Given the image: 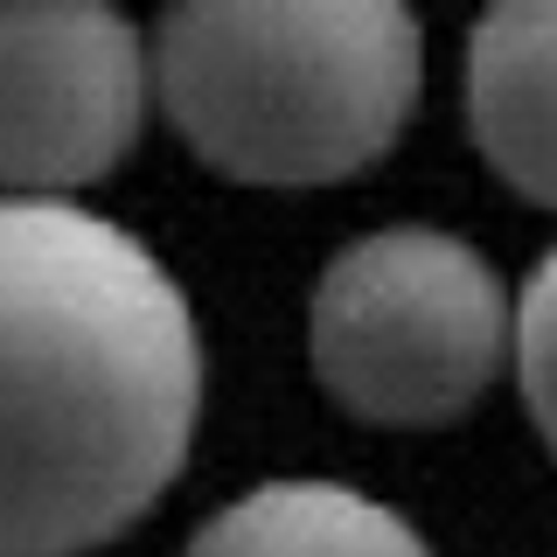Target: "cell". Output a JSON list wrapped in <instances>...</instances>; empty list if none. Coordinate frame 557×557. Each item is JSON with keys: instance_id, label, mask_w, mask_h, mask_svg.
<instances>
[{"instance_id": "1", "label": "cell", "mask_w": 557, "mask_h": 557, "mask_svg": "<svg viewBox=\"0 0 557 557\" xmlns=\"http://www.w3.org/2000/svg\"><path fill=\"white\" fill-rule=\"evenodd\" d=\"M196 411L202 335L161 258L77 202L0 196V557L133 530Z\"/></svg>"}, {"instance_id": "2", "label": "cell", "mask_w": 557, "mask_h": 557, "mask_svg": "<svg viewBox=\"0 0 557 557\" xmlns=\"http://www.w3.org/2000/svg\"><path fill=\"white\" fill-rule=\"evenodd\" d=\"M153 77L174 133L216 174L342 182L405 133L418 22L391 0H202L161 22Z\"/></svg>"}, {"instance_id": "3", "label": "cell", "mask_w": 557, "mask_h": 557, "mask_svg": "<svg viewBox=\"0 0 557 557\" xmlns=\"http://www.w3.org/2000/svg\"><path fill=\"white\" fill-rule=\"evenodd\" d=\"M516 327L474 244L397 223L348 244L307 307L327 397L370 425H446L495 383Z\"/></svg>"}, {"instance_id": "4", "label": "cell", "mask_w": 557, "mask_h": 557, "mask_svg": "<svg viewBox=\"0 0 557 557\" xmlns=\"http://www.w3.org/2000/svg\"><path fill=\"white\" fill-rule=\"evenodd\" d=\"M147 119V42L112 8H0V188L63 202L126 161Z\"/></svg>"}, {"instance_id": "5", "label": "cell", "mask_w": 557, "mask_h": 557, "mask_svg": "<svg viewBox=\"0 0 557 557\" xmlns=\"http://www.w3.org/2000/svg\"><path fill=\"white\" fill-rule=\"evenodd\" d=\"M467 126L502 182L557 209V0L481 14L467 42Z\"/></svg>"}, {"instance_id": "6", "label": "cell", "mask_w": 557, "mask_h": 557, "mask_svg": "<svg viewBox=\"0 0 557 557\" xmlns=\"http://www.w3.org/2000/svg\"><path fill=\"white\" fill-rule=\"evenodd\" d=\"M182 557H432L405 516L342 481H272L237 495Z\"/></svg>"}, {"instance_id": "7", "label": "cell", "mask_w": 557, "mask_h": 557, "mask_svg": "<svg viewBox=\"0 0 557 557\" xmlns=\"http://www.w3.org/2000/svg\"><path fill=\"white\" fill-rule=\"evenodd\" d=\"M516 370H522V397H530L536 432L557 453V251L536 265L530 293L516 307Z\"/></svg>"}]
</instances>
